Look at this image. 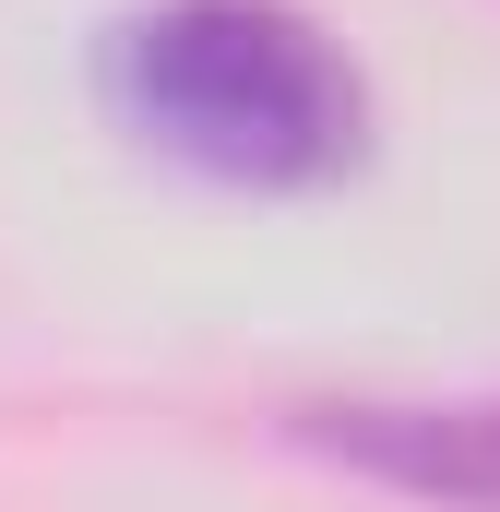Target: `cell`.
I'll return each instance as SVG.
<instances>
[{
	"mask_svg": "<svg viewBox=\"0 0 500 512\" xmlns=\"http://www.w3.org/2000/svg\"><path fill=\"white\" fill-rule=\"evenodd\" d=\"M96 84L143 155L227 191H334L370 155L358 60L286 0H143L108 24Z\"/></svg>",
	"mask_w": 500,
	"mask_h": 512,
	"instance_id": "obj_1",
	"label": "cell"
},
{
	"mask_svg": "<svg viewBox=\"0 0 500 512\" xmlns=\"http://www.w3.org/2000/svg\"><path fill=\"white\" fill-rule=\"evenodd\" d=\"M298 441L429 512H500V393H358L298 405Z\"/></svg>",
	"mask_w": 500,
	"mask_h": 512,
	"instance_id": "obj_2",
	"label": "cell"
}]
</instances>
